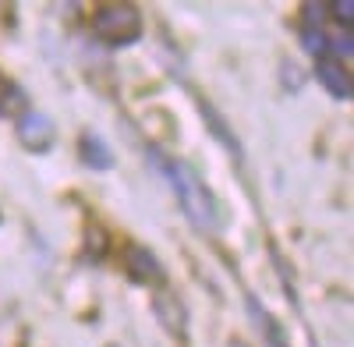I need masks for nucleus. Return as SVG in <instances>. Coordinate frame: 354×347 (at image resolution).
<instances>
[{
	"label": "nucleus",
	"instance_id": "nucleus-6",
	"mask_svg": "<svg viewBox=\"0 0 354 347\" xmlns=\"http://www.w3.org/2000/svg\"><path fill=\"white\" fill-rule=\"evenodd\" d=\"M78 153H82V160L93 167V170H106V167H113V153L106 149V142H103L100 135H82Z\"/></svg>",
	"mask_w": 354,
	"mask_h": 347
},
{
	"label": "nucleus",
	"instance_id": "nucleus-4",
	"mask_svg": "<svg viewBox=\"0 0 354 347\" xmlns=\"http://www.w3.org/2000/svg\"><path fill=\"white\" fill-rule=\"evenodd\" d=\"M124 266H128V273H131L138 283H156V280L163 276L156 255H153L149 248H138V245H131V248L124 252Z\"/></svg>",
	"mask_w": 354,
	"mask_h": 347
},
{
	"label": "nucleus",
	"instance_id": "nucleus-3",
	"mask_svg": "<svg viewBox=\"0 0 354 347\" xmlns=\"http://www.w3.org/2000/svg\"><path fill=\"white\" fill-rule=\"evenodd\" d=\"M18 131H21V142L28 149H36V153H43V149H50L53 146V121L46 118V113H39V110H28V113H21V124H18Z\"/></svg>",
	"mask_w": 354,
	"mask_h": 347
},
{
	"label": "nucleus",
	"instance_id": "nucleus-11",
	"mask_svg": "<svg viewBox=\"0 0 354 347\" xmlns=\"http://www.w3.org/2000/svg\"><path fill=\"white\" fill-rule=\"evenodd\" d=\"M330 11H333L344 25H351V18H354V4H351V0H340V4H333Z\"/></svg>",
	"mask_w": 354,
	"mask_h": 347
},
{
	"label": "nucleus",
	"instance_id": "nucleus-2",
	"mask_svg": "<svg viewBox=\"0 0 354 347\" xmlns=\"http://www.w3.org/2000/svg\"><path fill=\"white\" fill-rule=\"evenodd\" d=\"M96 32L100 39H106L110 46H128L142 36V15L131 4H106L96 15Z\"/></svg>",
	"mask_w": 354,
	"mask_h": 347
},
{
	"label": "nucleus",
	"instance_id": "nucleus-5",
	"mask_svg": "<svg viewBox=\"0 0 354 347\" xmlns=\"http://www.w3.org/2000/svg\"><path fill=\"white\" fill-rule=\"evenodd\" d=\"M315 78L326 85V93H333L337 100H351V75L337 64V61H322L315 68Z\"/></svg>",
	"mask_w": 354,
	"mask_h": 347
},
{
	"label": "nucleus",
	"instance_id": "nucleus-12",
	"mask_svg": "<svg viewBox=\"0 0 354 347\" xmlns=\"http://www.w3.org/2000/svg\"><path fill=\"white\" fill-rule=\"evenodd\" d=\"M337 53H340V57H351V53H354V43H351V32H344V39H337Z\"/></svg>",
	"mask_w": 354,
	"mask_h": 347
},
{
	"label": "nucleus",
	"instance_id": "nucleus-1",
	"mask_svg": "<svg viewBox=\"0 0 354 347\" xmlns=\"http://www.w3.org/2000/svg\"><path fill=\"white\" fill-rule=\"evenodd\" d=\"M153 160H156V167L167 174L170 188L177 191V198H181L185 213L195 220V227L213 230V227H216V202L209 198V191L202 188V181L195 178V174H192L181 160H167V156H160V153H153Z\"/></svg>",
	"mask_w": 354,
	"mask_h": 347
},
{
	"label": "nucleus",
	"instance_id": "nucleus-10",
	"mask_svg": "<svg viewBox=\"0 0 354 347\" xmlns=\"http://www.w3.org/2000/svg\"><path fill=\"white\" fill-rule=\"evenodd\" d=\"M85 238H88V255H96V259H100V255L106 252V234H103L100 227H88V230H85Z\"/></svg>",
	"mask_w": 354,
	"mask_h": 347
},
{
	"label": "nucleus",
	"instance_id": "nucleus-8",
	"mask_svg": "<svg viewBox=\"0 0 354 347\" xmlns=\"http://www.w3.org/2000/svg\"><path fill=\"white\" fill-rule=\"evenodd\" d=\"M18 106H25V96L15 89L11 82H4V78H0V113H15Z\"/></svg>",
	"mask_w": 354,
	"mask_h": 347
},
{
	"label": "nucleus",
	"instance_id": "nucleus-9",
	"mask_svg": "<svg viewBox=\"0 0 354 347\" xmlns=\"http://www.w3.org/2000/svg\"><path fill=\"white\" fill-rule=\"evenodd\" d=\"M301 43H305V50L312 53V57H322L330 50V39L319 32V28H305V36H301Z\"/></svg>",
	"mask_w": 354,
	"mask_h": 347
},
{
	"label": "nucleus",
	"instance_id": "nucleus-7",
	"mask_svg": "<svg viewBox=\"0 0 354 347\" xmlns=\"http://www.w3.org/2000/svg\"><path fill=\"white\" fill-rule=\"evenodd\" d=\"M156 312H160V319H163L167 326H170V319H174V330H181V326H185V312L177 308V301H174V298L160 294V298H156Z\"/></svg>",
	"mask_w": 354,
	"mask_h": 347
}]
</instances>
